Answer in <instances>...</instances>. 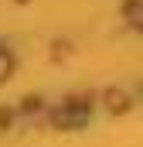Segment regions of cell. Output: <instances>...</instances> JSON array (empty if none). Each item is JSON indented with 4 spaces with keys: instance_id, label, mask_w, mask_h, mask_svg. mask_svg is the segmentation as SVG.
I'll list each match as a JSON object with an SVG mask.
<instances>
[{
    "instance_id": "2",
    "label": "cell",
    "mask_w": 143,
    "mask_h": 147,
    "mask_svg": "<svg viewBox=\"0 0 143 147\" xmlns=\"http://www.w3.org/2000/svg\"><path fill=\"white\" fill-rule=\"evenodd\" d=\"M7 69H10V58H7V55H3V51H0V79H3V75H7Z\"/></svg>"
},
{
    "instance_id": "1",
    "label": "cell",
    "mask_w": 143,
    "mask_h": 147,
    "mask_svg": "<svg viewBox=\"0 0 143 147\" xmlns=\"http://www.w3.org/2000/svg\"><path fill=\"white\" fill-rule=\"evenodd\" d=\"M109 103H112V110H123L126 106V96L123 92H109Z\"/></svg>"
}]
</instances>
